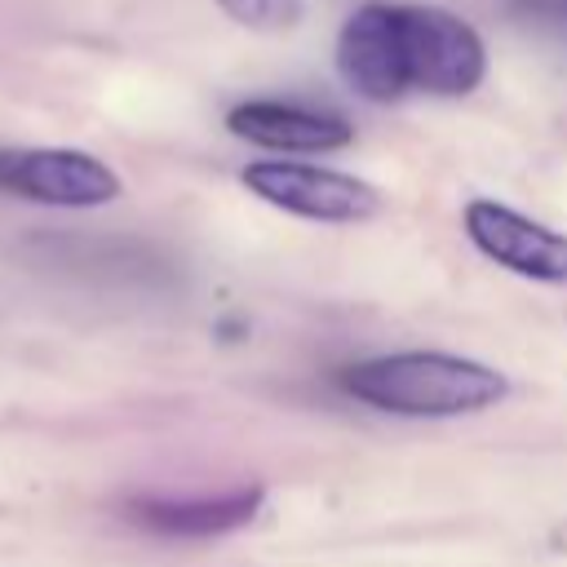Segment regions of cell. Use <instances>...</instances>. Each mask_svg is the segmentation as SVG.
Instances as JSON below:
<instances>
[{"label":"cell","instance_id":"cell-1","mask_svg":"<svg viewBox=\"0 0 567 567\" xmlns=\"http://www.w3.org/2000/svg\"><path fill=\"white\" fill-rule=\"evenodd\" d=\"M341 390L377 412L447 421L474 416L509 394V377L483 359L447 354V350H394L359 359L341 372Z\"/></svg>","mask_w":567,"mask_h":567},{"label":"cell","instance_id":"cell-2","mask_svg":"<svg viewBox=\"0 0 567 567\" xmlns=\"http://www.w3.org/2000/svg\"><path fill=\"white\" fill-rule=\"evenodd\" d=\"M394 31L408 93L470 97L487 80V44L461 13L443 4H394Z\"/></svg>","mask_w":567,"mask_h":567},{"label":"cell","instance_id":"cell-3","mask_svg":"<svg viewBox=\"0 0 567 567\" xmlns=\"http://www.w3.org/2000/svg\"><path fill=\"white\" fill-rule=\"evenodd\" d=\"M239 182L261 204L319 226H359L385 208V195L372 182L306 159H252L244 164Z\"/></svg>","mask_w":567,"mask_h":567},{"label":"cell","instance_id":"cell-4","mask_svg":"<svg viewBox=\"0 0 567 567\" xmlns=\"http://www.w3.org/2000/svg\"><path fill=\"white\" fill-rule=\"evenodd\" d=\"M0 190L44 208H102L124 195V182L75 146H9L0 151Z\"/></svg>","mask_w":567,"mask_h":567},{"label":"cell","instance_id":"cell-5","mask_svg":"<svg viewBox=\"0 0 567 567\" xmlns=\"http://www.w3.org/2000/svg\"><path fill=\"white\" fill-rule=\"evenodd\" d=\"M461 226H465V239L509 275H523L532 284H558V288L567 284V230H554L487 195L465 199Z\"/></svg>","mask_w":567,"mask_h":567},{"label":"cell","instance_id":"cell-6","mask_svg":"<svg viewBox=\"0 0 567 567\" xmlns=\"http://www.w3.org/2000/svg\"><path fill=\"white\" fill-rule=\"evenodd\" d=\"M337 75L346 80L350 93H359L363 102H377V106L408 97V75H403L399 31H394V4L368 0L341 22Z\"/></svg>","mask_w":567,"mask_h":567},{"label":"cell","instance_id":"cell-7","mask_svg":"<svg viewBox=\"0 0 567 567\" xmlns=\"http://www.w3.org/2000/svg\"><path fill=\"white\" fill-rule=\"evenodd\" d=\"M226 133L279 151V155H328L354 142V124L332 111H315L301 102H279V97H248L226 111Z\"/></svg>","mask_w":567,"mask_h":567},{"label":"cell","instance_id":"cell-8","mask_svg":"<svg viewBox=\"0 0 567 567\" xmlns=\"http://www.w3.org/2000/svg\"><path fill=\"white\" fill-rule=\"evenodd\" d=\"M266 505V487L261 483H239L230 492L217 496H186V501H168V496H142L128 505V518L142 523L155 536H182V540H208V536H226L248 527Z\"/></svg>","mask_w":567,"mask_h":567},{"label":"cell","instance_id":"cell-9","mask_svg":"<svg viewBox=\"0 0 567 567\" xmlns=\"http://www.w3.org/2000/svg\"><path fill=\"white\" fill-rule=\"evenodd\" d=\"M217 9L248 31H292L306 18V0H217Z\"/></svg>","mask_w":567,"mask_h":567}]
</instances>
